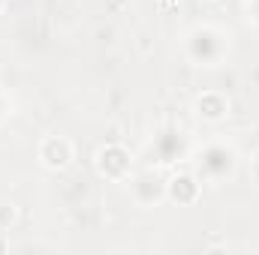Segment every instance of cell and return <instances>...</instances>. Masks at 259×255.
<instances>
[{
    "label": "cell",
    "instance_id": "cell-1",
    "mask_svg": "<svg viewBox=\"0 0 259 255\" xmlns=\"http://www.w3.org/2000/svg\"><path fill=\"white\" fill-rule=\"evenodd\" d=\"M229 48H232L229 30H223L220 24H211V21L193 24L181 36V54L190 66H205V69L220 66L229 57Z\"/></svg>",
    "mask_w": 259,
    "mask_h": 255
},
{
    "label": "cell",
    "instance_id": "cell-2",
    "mask_svg": "<svg viewBox=\"0 0 259 255\" xmlns=\"http://www.w3.org/2000/svg\"><path fill=\"white\" fill-rule=\"evenodd\" d=\"M238 162H241V156H238L235 144L220 141V138L205 141L202 147H193V153H190V171L202 183H211V186L232 180L238 171Z\"/></svg>",
    "mask_w": 259,
    "mask_h": 255
},
{
    "label": "cell",
    "instance_id": "cell-3",
    "mask_svg": "<svg viewBox=\"0 0 259 255\" xmlns=\"http://www.w3.org/2000/svg\"><path fill=\"white\" fill-rule=\"evenodd\" d=\"M190 153H193L190 135L175 123H166L151 135V156H154L157 168H172L178 162H187Z\"/></svg>",
    "mask_w": 259,
    "mask_h": 255
},
{
    "label": "cell",
    "instance_id": "cell-4",
    "mask_svg": "<svg viewBox=\"0 0 259 255\" xmlns=\"http://www.w3.org/2000/svg\"><path fill=\"white\" fill-rule=\"evenodd\" d=\"M94 168H97V174H100L103 180H109V183H127L130 174L136 171V168H133V153H130V147L118 144V141H109V144H103V147L97 150Z\"/></svg>",
    "mask_w": 259,
    "mask_h": 255
},
{
    "label": "cell",
    "instance_id": "cell-5",
    "mask_svg": "<svg viewBox=\"0 0 259 255\" xmlns=\"http://www.w3.org/2000/svg\"><path fill=\"white\" fill-rule=\"evenodd\" d=\"M127 189H130V198L139 207L151 210V207H160L166 201V177L157 168H142V171L130 174Z\"/></svg>",
    "mask_w": 259,
    "mask_h": 255
},
{
    "label": "cell",
    "instance_id": "cell-6",
    "mask_svg": "<svg viewBox=\"0 0 259 255\" xmlns=\"http://www.w3.org/2000/svg\"><path fill=\"white\" fill-rule=\"evenodd\" d=\"M36 159L49 171H66L75 159V144L66 135H46L36 147Z\"/></svg>",
    "mask_w": 259,
    "mask_h": 255
},
{
    "label": "cell",
    "instance_id": "cell-7",
    "mask_svg": "<svg viewBox=\"0 0 259 255\" xmlns=\"http://www.w3.org/2000/svg\"><path fill=\"white\" fill-rule=\"evenodd\" d=\"M202 180L196 177L193 171H175L172 177H166V201L178 204V207H193L196 201L202 198Z\"/></svg>",
    "mask_w": 259,
    "mask_h": 255
},
{
    "label": "cell",
    "instance_id": "cell-8",
    "mask_svg": "<svg viewBox=\"0 0 259 255\" xmlns=\"http://www.w3.org/2000/svg\"><path fill=\"white\" fill-rule=\"evenodd\" d=\"M229 108H232V105H229V96L220 93V90H202L193 99V114L202 123H208V126L223 123V120L229 117Z\"/></svg>",
    "mask_w": 259,
    "mask_h": 255
},
{
    "label": "cell",
    "instance_id": "cell-9",
    "mask_svg": "<svg viewBox=\"0 0 259 255\" xmlns=\"http://www.w3.org/2000/svg\"><path fill=\"white\" fill-rule=\"evenodd\" d=\"M15 219H18L15 204L3 201V204H0V231H9V225H15Z\"/></svg>",
    "mask_w": 259,
    "mask_h": 255
},
{
    "label": "cell",
    "instance_id": "cell-10",
    "mask_svg": "<svg viewBox=\"0 0 259 255\" xmlns=\"http://www.w3.org/2000/svg\"><path fill=\"white\" fill-rule=\"evenodd\" d=\"M12 108H15V102H12L9 90H3V87H0V126L12 117Z\"/></svg>",
    "mask_w": 259,
    "mask_h": 255
},
{
    "label": "cell",
    "instance_id": "cell-11",
    "mask_svg": "<svg viewBox=\"0 0 259 255\" xmlns=\"http://www.w3.org/2000/svg\"><path fill=\"white\" fill-rule=\"evenodd\" d=\"M247 18L259 27V0H247Z\"/></svg>",
    "mask_w": 259,
    "mask_h": 255
},
{
    "label": "cell",
    "instance_id": "cell-12",
    "mask_svg": "<svg viewBox=\"0 0 259 255\" xmlns=\"http://www.w3.org/2000/svg\"><path fill=\"white\" fill-rule=\"evenodd\" d=\"M250 171H253V180L259 183V153L253 156V162H250Z\"/></svg>",
    "mask_w": 259,
    "mask_h": 255
}]
</instances>
